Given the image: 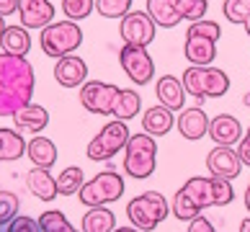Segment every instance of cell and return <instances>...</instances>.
Segmentation results:
<instances>
[{
	"label": "cell",
	"mask_w": 250,
	"mask_h": 232,
	"mask_svg": "<svg viewBox=\"0 0 250 232\" xmlns=\"http://www.w3.org/2000/svg\"><path fill=\"white\" fill-rule=\"evenodd\" d=\"M243 26H245V34H248V36H250V16H248V18H245V23H243Z\"/></svg>",
	"instance_id": "44"
},
{
	"label": "cell",
	"mask_w": 250,
	"mask_h": 232,
	"mask_svg": "<svg viewBox=\"0 0 250 232\" xmlns=\"http://www.w3.org/2000/svg\"><path fill=\"white\" fill-rule=\"evenodd\" d=\"M188 232H217V230H214V225H211L207 217L199 214V217H193L188 222Z\"/></svg>",
	"instance_id": "38"
},
{
	"label": "cell",
	"mask_w": 250,
	"mask_h": 232,
	"mask_svg": "<svg viewBox=\"0 0 250 232\" xmlns=\"http://www.w3.org/2000/svg\"><path fill=\"white\" fill-rule=\"evenodd\" d=\"M188 34H201V36H209V39H219L222 36V26L217 21H209V18H199L188 26Z\"/></svg>",
	"instance_id": "36"
},
{
	"label": "cell",
	"mask_w": 250,
	"mask_h": 232,
	"mask_svg": "<svg viewBox=\"0 0 250 232\" xmlns=\"http://www.w3.org/2000/svg\"><path fill=\"white\" fill-rule=\"evenodd\" d=\"M183 57L191 64H211L217 60V42L201 34H186V44H183Z\"/></svg>",
	"instance_id": "15"
},
{
	"label": "cell",
	"mask_w": 250,
	"mask_h": 232,
	"mask_svg": "<svg viewBox=\"0 0 250 232\" xmlns=\"http://www.w3.org/2000/svg\"><path fill=\"white\" fill-rule=\"evenodd\" d=\"M147 13H150V18L157 26H163V29H175V26L183 21L170 0H147Z\"/></svg>",
	"instance_id": "26"
},
{
	"label": "cell",
	"mask_w": 250,
	"mask_h": 232,
	"mask_svg": "<svg viewBox=\"0 0 250 232\" xmlns=\"http://www.w3.org/2000/svg\"><path fill=\"white\" fill-rule=\"evenodd\" d=\"M18 13V0H0V16H13Z\"/></svg>",
	"instance_id": "40"
},
{
	"label": "cell",
	"mask_w": 250,
	"mask_h": 232,
	"mask_svg": "<svg viewBox=\"0 0 250 232\" xmlns=\"http://www.w3.org/2000/svg\"><path fill=\"white\" fill-rule=\"evenodd\" d=\"M245 209L250 211V183H248V189H245Z\"/></svg>",
	"instance_id": "42"
},
{
	"label": "cell",
	"mask_w": 250,
	"mask_h": 232,
	"mask_svg": "<svg viewBox=\"0 0 250 232\" xmlns=\"http://www.w3.org/2000/svg\"><path fill=\"white\" fill-rule=\"evenodd\" d=\"M170 214L175 219H181V222H191L193 217L201 214V207L183 189H178V191H175V196H173V201H170Z\"/></svg>",
	"instance_id": "28"
},
{
	"label": "cell",
	"mask_w": 250,
	"mask_h": 232,
	"mask_svg": "<svg viewBox=\"0 0 250 232\" xmlns=\"http://www.w3.org/2000/svg\"><path fill=\"white\" fill-rule=\"evenodd\" d=\"M129 124L126 122H119V119H114V122H108L101 132L90 139L88 147H85V155L88 160H111L116 152H122L126 142H129Z\"/></svg>",
	"instance_id": "7"
},
{
	"label": "cell",
	"mask_w": 250,
	"mask_h": 232,
	"mask_svg": "<svg viewBox=\"0 0 250 232\" xmlns=\"http://www.w3.org/2000/svg\"><path fill=\"white\" fill-rule=\"evenodd\" d=\"M8 232H42V227H39V219H31L26 214H16L8 222Z\"/></svg>",
	"instance_id": "37"
},
{
	"label": "cell",
	"mask_w": 250,
	"mask_h": 232,
	"mask_svg": "<svg viewBox=\"0 0 250 232\" xmlns=\"http://www.w3.org/2000/svg\"><path fill=\"white\" fill-rule=\"evenodd\" d=\"M181 83H183V88H186L188 96L199 98V101L222 98L229 90L227 72L219 70V67H211V64H204V67L191 64V67H186V72H183Z\"/></svg>",
	"instance_id": "2"
},
{
	"label": "cell",
	"mask_w": 250,
	"mask_h": 232,
	"mask_svg": "<svg viewBox=\"0 0 250 232\" xmlns=\"http://www.w3.org/2000/svg\"><path fill=\"white\" fill-rule=\"evenodd\" d=\"M39 44H42V52L47 57H67L83 44V29L78 26V21H52L49 26H44L42 34H39Z\"/></svg>",
	"instance_id": "3"
},
{
	"label": "cell",
	"mask_w": 250,
	"mask_h": 232,
	"mask_svg": "<svg viewBox=\"0 0 250 232\" xmlns=\"http://www.w3.org/2000/svg\"><path fill=\"white\" fill-rule=\"evenodd\" d=\"M157 165V142L152 134H132L126 142V155H124V170L129 178L134 181H145L155 173Z\"/></svg>",
	"instance_id": "5"
},
{
	"label": "cell",
	"mask_w": 250,
	"mask_h": 232,
	"mask_svg": "<svg viewBox=\"0 0 250 232\" xmlns=\"http://www.w3.org/2000/svg\"><path fill=\"white\" fill-rule=\"evenodd\" d=\"M119 64H122V70L134 85H147L155 78V62L150 57V52H147V46L124 44L122 52H119Z\"/></svg>",
	"instance_id": "9"
},
{
	"label": "cell",
	"mask_w": 250,
	"mask_h": 232,
	"mask_svg": "<svg viewBox=\"0 0 250 232\" xmlns=\"http://www.w3.org/2000/svg\"><path fill=\"white\" fill-rule=\"evenodd\" d=\"M170 3L183 21H191V23L204 18L209 11V0H170Z\"/></svg>",
	"instance_id": "30"
},
{
	"label": "cell",
	"mask_w": 250,
	"mask_h": 232,
	"mask_svg": "<svg viewBox=\"0 0 250 232\" xmlns=\"http://www.w3.org/2000/svg\"><path fill=\"white\" fill-rule=\"evenodd\" d=\"M245 106H250V93H245Z\"/></svg>",
	"instance_id": "46"
},
{
	"label": "cell",
	"mask_w": 250,
	"mask_h": 232,
	"mask_svg": "<svg viewBox=\"0 0 250 232\" xmlns=\"http://www.w3.org/2000/svg\"><path fill=\"white\" fill-rule=\"evenodd\" d=\"M26 139L16 129H0V163H13L21 160L26 152Z\"/></svg>",
	"instance_id": "24"
},
{
	"label": "cell",
	"mask_w": 250,
	"mask_h": 232,
	"mask_svg": "<svg viewBox=\"0 0 250 232\" xmlns=\"http://www.w3.org/2000/svg\"><path fill=\"white\" fill-rule=\"evenodd\" d=\"M31 29H26L23 23L18 26H5L0 34V52L16 54V57H26L31 49Z\"/></svg>",
	"instance_id": "17"
},
{
	"label": "cell",
	"mask_w": 250,
	"mask_h": 232,
	"mask_svg": "<svg viewBox=\"0 0 250 232\" xmlns=\"http://www.w3.org/2000/svg\"><path fill=\"white\" fill-rule=\"evenodd\" d=\"M157 34V23L150 18L147 11H129L119 18V36L124 44L132 46H150Z\"/></svg>",
	"instance_id": "8"
},
{
	"label": "cell",
	"mask_w": 250,
	"mask_h": 232,
	"mask_svg": "<svg viewBox=\"0 0 250 232\" xmlns=\"http://www.w3.org/2000/svg\"><path fill=\"white\" fill-rule=\"evenodd\" d=\"M237 155H240V160H243V165H250V127L243 134V139L237 142Z\"/></svg>",
	"instance_id": "39"
},
{
	"label": "cell",
	"mask_w": 250,
	"mask_h": 232,
	"mask_svg": "<svg viewBox=\"0 0 250 232\" xmlns=\"http://www.w3.org/2000/svg\"><path fill=\"white\" fill-rule=\"evenodd\" d=\"M175 127H178V132L183 139H188V142H196L201 139L204 134L209 132V116L204 114L199 106L193 108H181V114L175 116Z\"/></svg>",
	"instance_id": "14"
},
{
	"label": "cell",
	"mask_w": 250,
	"mask_h": 232,
	"mask_svg": "<svg viewBox=\"0 0 250 232\" xmlns=\"http://www.w3.org/2000/svg\"><path fill=\"white\" fill-rule=\"evenodd\" d=\"M140 108H142L140 93L122 88V90H119L116 104H114V111H111V116L119 119V122H126V124H129V119H134L137 114H140Z\"/></svg>",
	"instance_id": "27"
},
{
	"label": "cell",
	"mask_w": 250,
	"mask_h": 232,
	"mask_svg": "<svg viewBox=\"0 0 250 232\" xmlns=\"http://www.w3.org/2000/svg\"><path fill=\"white\" fill-rule=\"evenodd\" d=\"M39 227H42V232H78L60 209L44 211V214L39 217Z\"/></svg>",
	"instance_id": "31"
},
{
	"label": "cell",
	"mask_w": 250,
	"mask_h": 232,
	"mask_svg": "<svg viewBox=\"0 0 250 232\" xmlns=\"http://www.w3.org/2000/svg\"><path fill=\"white\" fill-rule=\"evenodd\" d=\"M96 11L104 18H122L132 11V0H96Z\"/></svg>",
	"instance_id": "34"
},
{
	"label": "cell",
	"mask_w": 250,
	"mask_h": 232,
	"mask_svg": "<svg viewBox=\"0 0 250 232\" xmlns=\"http://www.w3.org/2000/svg\"><path fill=\"white\" fill-rule=\"evenodd\" d=\"M209 137L214 139L217 145L235 147L240 139H243V124H240V119L229 116V114H219L209 122Z\"/></svg>",
	"instance_id": "16"
},
{
	"label": "cell",
	"mask_w": 250,
	"mask_h": 232,
	"mask_svg": "<svg viewBox=\"0 0 250 232\" xmlns=\"http://www.w3.org/2000/svg\"><path fill=\"white\" fill-rule=\"evenodd\" d=\"M114 232H142V230H137V227H116Z\"/></svg>",
	"instance_id": "43"
},
{
	"label": "cell",
	"mask_w": 250,
	"mask_h": 232,
	"mask_svg": "<svg viewBox=\"0 0 250 232\" xmlns=\"http://www.w3.org/2000/svg\"><path fill=\"white\" fill-rule=\"evenodd\" d=\"M240 232H250V217L240 222Z\"/></svg>",
	"instance_id": "41"
},
{
	"label": "cell",
	"mask_w": 250,
	"mask_h": 232,
	"mask_svg": "<svg viewBox=\"0 0 250 232\" xmlns=\"http://www.w3.org/2000/svg\"><path fill=\"white\" fill-rule=\"evenodd\" d=\"M26 155L29 160L36 165V168H52L57 163V145L47 137H34L29 145H26Z\"/></svg>",
	"instance_id": "22"
},
{
	"label": "cell",
	"mask_w": 250,
	"mask_h": 232,
	"mask_svg": "<svg viewBox=\"0 0 250 232\" xmlns=\"http://www.w3.org/2000/svg\"><path fill=\"white\" fill-rule=\"evenodd\" d=\"M168 211H170V204L160 191H145L126 204V217L132 222V227L142 232H152L168 217Z\"/></svg>",
	"instance_id": "4"
},
{
	"label": "cell",
	"mask_w": 250,
	"mask_h": 232,
	"mask_svg": "<svg viewBox=\"0 0 250 232\" xmlns=\"http://www.w3.org/2000/svg\"><path fill=\"white\" fill-rule=\"evenodd\" d=\"M18 21L26 29H44L54 21L52 0H18Z\"/></svg>",
	"instance_id": "12"
},
{
	"label": "cell",
	"mask_w": 250,
	"mask_h": 232,
	"mask_svg": "<svg viewBox=\"0 0 250 232\" xmlns=\"http://www.w3.org/2000/svg\"><path fill=\"white\" fill-rule=\"evenodd\" d=\"M116 230V217L106 207H93L83 217V232H114Z\"/></svg>",
	"instance_id": "25"
},
{
	"label": "cell",
	"mask_w": 250,
	"mask_h": 232,
	"mask_svg": "<svg viewBox=\"0 0 250 232\" xmlns=\"http://www.w3.org/2000/svg\"><path fill=\"white\" fill-rule=\"evenodd\" d=\"M34 67L26 57L0 52V116H13L18 108L31 104Z\"/></svg>",
	"instance_id": "1"
},
{
	"label": "cell",
	"mask_w": 250,
	"mask_h": 232,
	"mask_svg": "<svg viewBox=\"0 0 250 232\" xmlns=\"http://www.w3.org/2000/svg\"><path fill=\"white\" fill-rule=\"evenodd\" d=\"M181 189L186 191L201 209L214 207V175H211V178H201V175H196V178H188L186 183L181 186Z\"/></svg>",
	"instance_id": "23"
},
{
	"label": "cell",
	"mask_w": 250,
	"mask_h": 232,
	"mask_svg": "<svg viewBox=\"0 0 250 232\" xmlns=\"http://www.w3.org/2000/svg\"><path fill=\"white\" fill-rule=\"evenodd\" d=\"M78 196L83 201V207L93 209V207H108L124 196V181L122 175L114 170L98 173L93 181H85L83 189L78 191Z\"/></svg>",
	"instance_id": "6"
},
{
	"label": "cell",
	"mask_w": 250,
	"mask_h": 232,
	"mask_svg": "<svg viewBox=\"0 0 250 232\" xmlns=\"http://www.w3.org/2000/svg\"><path fill=\"white\" fill-rule=\"evenodd\" d=\"M207 168L211 170V175H219V178L232 181V178L240 175V170H243V160H240L237 150L225 147V145H217L214 150L207 155Z\"/></svg>",
	"instance_id": "11"
},
{
	"label": "cell",
	"mask_w": 250,
	"mask_h": 232,
	"mask_svg": "<svg viewBox=\"0 0 250 232\" xmlns=\"http://www.w3.org/2000/svg\"><path fill=\"white\" fill-rule=\"evenodd\" d=\"M83 183H85V175H83V168H78V165H70V168H64L57 175V191L62 193V196L78 193L83 189Z\"/></svg>",
	"instance_id": "29"
},
{
	"label": "cell",
	"mask_w": 250,
	"mask_h": 232,
	"mask_svg": "<svg viewBox=\"0 0 250 232\" xmlns=\"http://www.w3.org/2000/svg\"><path fill=\"white\" fill-rule=\"evenodd\" d=\"M18 214V196L11 191H0V227Z\"/></svg>",
	"instance_id": "35"
},
{
	"label": "cell",
	"mask_w": 250,
	"mask_h": 232,
	"mask_svg": "<svg viewBox=\"0 0 250 232\" xmlns=\"http://www.w3.org/2000/svg\"><path fill=\"white\" fill-rule=\"evenodd\" d=\"M155 96H157V101H160L165 108L181 111L183 101H186V88H183V83L178 78L163 75L160 80H157V85H155Z\"/></svg>",
	"instance_id": "19"
},
{
	"label": "cell",
	"mask_w": 250,
	"mask_h": 232,
	"mask_svg": "<svg viewBox=\"0 0 250 232\" xmlns=\"http://www.w3.org/2000/svg\"><path fill=\"white\" fill-rule=\"evenodd\" d=\"M173 127H175V116H173V111H170V108H165L163 104H160V106L147 108V111H145V116H142V129H145L147 134H152V137L168 134Z\"/></svg>",
	"instance_id": "20"
},
{
	"label": "cell",
	"mask_w": 250,
	"mask_h": 232,
	"mask_svg": "<svg viewBox=\"0 0 250 232\" xmlns=\"http://www.w3.org/2000/svg\"><path fill=\"white\" fill-rule=\"evenodd\" d=\"M13 122H16L18 129H23V132H42V129L49 124V111L44 106L26 104L23 108H18L13 114Z\"/></svg>",
	"instance_id": "21"
},
{
	"label": "cell",
	"mask_w": 250,
	"mask_h": 232,
	"mask_svg": "<svg viewBox=\"0 0 250 232\" xmlns=\"http://www.w3.org/2000/svg\"><path fill=\"white\" fill-rule=\"evenodd\" d=\"M222 16L229 23H245V18L250 16V0H225L222 3Z\"/></svg>",
	"instance_id": "33"
},
{
	"label": "cell",
	"mask_w": 250,
	"mask_h": 232,
	"mask_svg": "<svg viewBox=\"0 0 250 232\" xmlns=\"http://www.w3.org/2000/svg\"><path fill=\"white\" fill-rule=\"evenodd\" d=\"M26 189L31 191L34 199L39 201H52L54 196H57V178H52L47 168H34L26 173Z\"/></svg>",
	"instance_id": "18"
},
{
	"label": "cell",
	"mask_w": 250,
	"mask_h": 232,
	"mask_svg": "<svg viewBox=\"0 0 250 232\" xmlns=\"http://www.w3.org/2000/svg\"><path fill=\"white\" fill-rule=\"evenodd\" d=\"M119 90L114 83H98V80H85L80 85V104L85 111L98 116H108L114 111V104L119 98Z\"/></svg>",
	"instance_id": "10"
},
{
	"label": "cell",
	"mask_w": 250,
	"mask_h": 232,
	"mask_svg": "<svg viewBox=\"0 0 250 232\" xmlns=\"http://www.w3.org/2000/svg\"><path fill=\"white\" fill-rule=\"evenodd\" d=\"M3 29H5V21H3V16H0V34H3Z\"/></svg>",
	"instance_id": "45"
},
{
	"label": "cell",
	"mask_w": 250,
	"mask_h": 232,
	"mask_svg": "<svg viewBox=\"0 0 250 232\" xmlns=\"http://www.w3.org/2000/svg\"><path fill=\"white\" fill-rule=\"evenodd\" d=\"M85 78H88V64L83 57L67 54V57H60L57 64H54V80L62 88H80Z\"/></svg>",
	"instance_id": "13"
},
{
	"label": "cell",
	"mask_w": 250,
	"mask_h": 232,
	"mask_svg": "<svg viewBox=\"0 0 250 232\" xmlns=\"http://www.w3.org/2000/svg\"><path fill=\"white\" fill-rule=\"evenodd\" d=\"M62 3V13L70 21H83L96 11V0H60Z\"/></svg>",
	"instance_id": "32"
}]
</instances>
